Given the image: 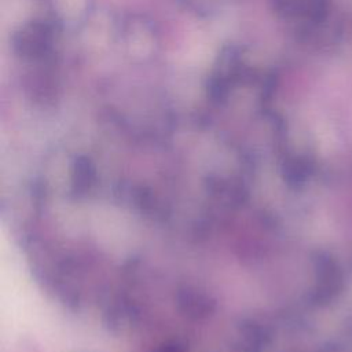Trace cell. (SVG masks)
Returning a JSON list of instances; mask_svg holds the SVG:
<instances>
[]
</instances>
